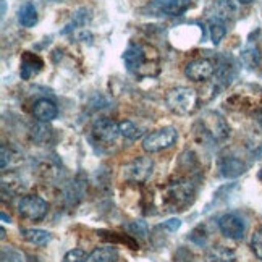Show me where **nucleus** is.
<instances>
[{"instance_id":"f257e3e1","label":"nucleus","mask_w":262,"mask_h":262,"mask_svg":"<svg viewBox=\"0 0 262 262\" xmlns=\"http://www.w3.org/2000/svg\"><path fill=\"white\" fill-rule=\"evenodd\" d=\"M123 62L136 78H154L160 73V54L147 42H129L123 52Z\"/></svg>"},{"instance_id":"f03ea898","label":"nucleus","mask_w":262,"mask_h":262,"mask_svg":"<svg viewBox=\"0 0 262 262\" xmlns=\"http://www.w3.org/2000/svg\"><path fill=\"white\" fill-rule=\"evenodd\" d=\"M165 104L170 108V112H173L175 115H191L198 110L199 97L194 89L177 86L167 93Z\"/></svg>"},{"instance_id":"7ed1b4c3","label":"nucleus","mask_w":262,"mask_h":262,"mask_svg":"<svg viewBox=\"0 0 262 262\" xmlns=\"http://www.w3.org/2000/svg\"><path fill=\"white\" fill-rule=\"evenodd\" d=\"M198 126L210 141H224L230 135V126L227 125L225 118L217 112H206L198 122Z\"/></svg>"},{"instance_id":"20e7f679","label":"nucleus","mask_w":262,"mask_h":262,"mask_svg":"<svg viewBox=\"0 0 262 262\" xmlns=\"http://www.w3.org/2000/svg\"><path fill=\"white\" fill-rule=\"evenodd\" d=\"M178 139V131L173 126H164L149 133L143 141V149L146 152H160V150L172 147Z\"/></svg>"},{"instance_id":"39448f33","label":"nucleus","mask_w":262,"mask_h":262,"mask_svg":"<svg viewBox=\"0 0 262 262\" xmlns=\"http://www.w3.org/2000/svg\"><path fill=\"white\" fill-rule=\"evenodd\" d=\"M47 210H49V204L41 196L26 194L23 198H19L18 201V212L28 220H34V222L42 220L47 215Z\"/></svg>"},{"instance_id":"423d86ee","label":"nucleus","mask_w":262,"mask_h":262,"mask_svg":"<svg viewBox=\"0 0 262 262\" xmlns=\"http://www.w3.org/2000/svg\"><path fill=\"white\" fill-rule=\"evenodd\" d=\"M154 162L150 157H136L123 168V177L129 183H146L152 175Z\"/></svg>"},{"instance_id":"0eeeda50","label":"nucleus","mask_w":262,"mask_h":262,"mask_svg":"<svg viewBox=\"0 0 262 262\" xmlns=\"http://www.w3.org/2000/svg\"><path fill=\"white\" fill-rule=\"evenodd\" d=\"M193 194H194L193 183H188V181H178V183H173L167 188L165 204L168 207H172V210H180V207H183L189 203Z\"/></svg>"},{"instance_id":"6e6552de","label":"nucleus","mask_w":262,"mask_h":262,"mask_svg":"<svg viewBox=\"0 0 262 262\" xmlns=\"http://www.w3.org/2000/svg\"><path fill=\"white\" fill-rule=\"evenodd\" d=\"M91 135H93L96 143H100L102 146H108L115 143L117 138L120 136L118 123H115L114 120H110V118H99L97 122H94Z\"/></svg>"},{"instance_id":"1a4fd4ad","label":"nucleus","mask_w":262,"mask_h":262,"mask_svg":"<svg viewBox=\"0 0 262 262\" xmlns=\"http://www.w3.org/2000/svg\"><path fill=\"white\" fill-rule=\"evenodd\" d=\"M219 228L222 235L231 239H241L246 233V222L239 214L228 212L219 219Z\"/></svg>"},{"instance_id":"9d476101","label":"nucleus","mask_w":262,"mask_h":262,"mask_svg":"<svg viewBox=\"0 0 262 262\" xmlns=\"http://www.w3.org/2000/svg\"><path fill=\"white\" fill-rule=\"evenodd\" d=\"M215 73L214 62L209 58H194L185 67V76L191 81H207V79Z\"/></svg>"},{"instance_id":"9b49d317","label":"nucleus","mask_w":262,"mask_h":262,"mask_svg":"<svg viewBox=\"0 0 262 262\" xmlns=\"http://www.w3.org/2000/svg\"><path fill=\"white\" fill-rule=\"evenodd\" d=\"M33 114H34V117L39 120V122L47 123V122H52V120L57 118L58 108H57L54 100L42 97V99H37L36 102H34Z\"/></svg>"},{"instance_id":"f8f14e48","label":"nucleus","mask_w":262,"mask_h":262,"mask_svg":"<svg viewBox=\"0 0 262 262\" xmlns=\"http://www.w3.org/2000/svg\"><path fill=\"white\" fill-rule=\"evenodd\" d=\"M219 170L220 175L225 178H236L241 173H245L246 165L243 160H239L235 156H224L219 162Z\"/></svg>"},{"instance_id":"ddd939ff","label":"nucleus","mask_w":262,"mask_h":262,"mask_svg":"<svg viewBox=\"0 0 262 262\" xmlns=\"http://www.w3.org/2000/svg\"><path fill=\"white\" fill-rule=\"evenodd\" d=\"M44 62L37 55L31 52H25L21 55V67H19V75L23 79H29L31 76L37 75L42 70Z\"/></svg>"},{"instance_id":"4468645a","label":"nucleus","mask_w":262,"mask_h":262,"mask_svg":"<svg viewBox=\"0 0 262 262\" xmlns=\"http://www.w3.org/2000/svg\"><path fill=\"white\" fill-rule=\"evenodd\" d=\"M156 7L164 15L180 16L188 10L189 0H156Z\"/></svg>"},{"instance_id":"2eb2a0df","label":"nucleus","mask_w":262,"mask_h":262,"mask_svg":"<svg viewBox=\"0 0 262 262\" xmlns=\"http://www.w3.org/2000/svg\"><path fill=\"white\" fill-rule=\"evenodd\" d=\"M21 235L28 243L36 246H44L52 239V235L41 228H21Z\"/></svg>"},{"instance_id":"dca6fc26","label":"nucleus","mask_w":262,"mask_h":262,"mask_svg":"<svg viewBox=\"0 0 262 262\" xmlns=\"http://www.w3.org/2000/svg\"><path fill=\"white\" fill-rule=\"evenodd\" d=\"M18 21L25 28H33L37 23V10L34 7V4L26 2L21 5L18 12Z\"/></svg>"},{"instance_id":"f3484780","label":"nucleus","mask_w":262,"mask_h":262,"mask_svg":"<svg viewBox=\"0 0 262 262\" xmlns=\"http://www.w3.org/2000/svg\"><path fill=\"white\" fill-rule=\"evenodd\" d=\"M207 256L212 262H235V259H236V254L233 249L222 246V245L209 248Z\"/></svg>"},{"instance_id":"a211bd4d","label":"nucleus","mask_w":262,"mask_h":262,"mask_svg":"<svg viewBox=\"0 0 262 262\" xmlns=\"http://www.w3.org/2000/svg\"><path fill=\"white\" fill-rule=\"evenodd\" d=\"M207 25H209L210 41H212L215 46H219L220 41H222V39H224L225 34H227V21H224V19H219V18H210V16H209Z\"/></svg>"},{"instance_id":"6ab92c4d","label":"nucleus","mask_w":262,"mask_h":262,"mask_svg":"<svg viewBox=\"0 0 262 262\" xmlns=\"http://www.w3.org/2000/svg\"><path fill=\"white\" fill-rule=\"evenodd\" d=\"M118 129H120V136H123L129 141H136L138 138H141V135H143V131H139V128L133 122H129V120L120 122Z\"/></svg>"},{"instance_id":"aec40b11","label":"nucleus","mask_w":262,"mask_h":262,"mask_svg":"<svg viewBox=\"0 0 262 262\" xmlns=\"http://www.w3.org/2000/svg\"><path fill=\"white\" fill-rule=\"evenodd\" d=\"M117 260V251L112 248H100L96 249L89 256V262H115Z\"/></svg>"},{"instance_id":"412c9836","label":"nucleus","mask_w":262,"mask_h":262,"mask_svg":"<svg viewBox=\"0 0 262 262\" xmlns=\"http://www.w3.org/2000/svg\"><path fill=\"white\" fill-rule=\"evenodd\" d=\"M89 19H91L89 10H86V8L78 10V12L73 15L72 25H68V26L63 29V33H68V31H72V29H76L78 26H84L86 23H89Z\"/></svg>"},{"instance_id":"4be33fe9","label":"nucleus","mask_w":262,"mask_h":262,"mask_svg":"<svg viewBox=\"0 0 262 262\" xmlns=\"http://www.w3.org/2000/svg\"><path fill=\"white\" fill-rule=\"evenodd\" d=\"M88 260H89V254L86 251L81 248H76V249L68 251L62 262H88Z\"/></svg>"},{"instance_id":"5701e85b","label":"nucleus","mask_w":262,"mask_h":262,"mask_svg":"<svg viewBox=\"0 0 262 262\" xmlns=\"http://www.w3.org/2000/svg\"><path fill=\"white\" fill-rule=\"evenodd\" d=\"M251 249H253L256 257L262 260V227L253 235V239H251Z\"/></svg>"},{"instance_id":"b1692460","label":"nucleus","mask_w":262,"mask_h":262,"mask_svg":"<svg viewBox=\"0 0 262 262\" xmlns=\"http://www.w3.org/2000/svg\"><path fill=\"white\" fill-rule=\"evenodd\" d=\"M128 228L131 230V233L133 235H139L141 238H146L147 235V227L144 222H141V220H136V222H131V224L128 225Z\"/></svg>"},{"instance_id":"393cba45","label":"nucleus","mask_w":262,"mask_h":262,"mask_svg":"<svg viewBox=\"0 0 262 262\" xmlns=\"http://www.w3.org/2000/svg\"><path fill=\"white\" fill-rule=\"evenodd\" d=\"M162 227L168 228L170 231H177V230L181 227V220H180V219H170V220L165 222V224H164Z\"/></svg>"},{"instance_id":"a878e982","label":"nucleus","mask_w":262,"mask_h":262,"mask_svg":"<svg viewBox=\"0 0 262 262\" xmlns=\"http://www.w3.org/2000/svg\"><path fill=\"white\" fill-rule=\"evenodd\" d=\"M12 150L7 149V146L4 144L2 146V168H7V165L10 164V160H12Z\"/></svg>"},{"instance_id":"bb28decb","label":"nucleus","mask_w":262,"mask_h":262,"mask_svg":"<svg viewBox=\"0 0 262 262\" xmlns=\"http://www.w3.org/2000/svg\"><path fill=\"white\" fill-rule=\"evenodd\" d=\"M241 4H251V2H254V0H239Z\"/></svg>"},{"instance_id":"cd10ccee","label":"nucleus","mask_w":262,"mask_h":262,"mask_svg":"<svg viewBox=\"0 0 262 262\" xmlns=\"http://www.w3.org/2000/svg\"><path fill=\"white\" fill-rule=\"evenodd\" d=\"M259 122H260V125H262V110H260V114H259Z\"/></svg>"}]
</instances>
